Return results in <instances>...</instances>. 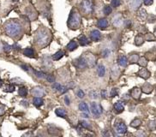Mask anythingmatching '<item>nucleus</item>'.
<instances>
[{
	"label": "nucleus",
	"mask_w": 156,
	"mask_h": 137,
	"mask_svg": "<svg viewBox=\"0 0 156 137\" xmlns=\"http://www.w3.org/2000/svg\"><path fill=\"white\" fill-rule=\"evenodd\" d=\"M21 25L16 20H10L4 24V31L8 36L16 39L21 34Z\"/></svg>",
	"instance_id": "f257e3e1"
},
{
	"label": "nucleus",
	"mask_w": 156,
	"mask_h": 137,
	"mask_svg": "<svg viewBox=\"0 0 156 137\" xmlns=\"http://www.w3.org/2000/svg\"><path fill=\"white\" fill-rule=\"evenodd\" d=\"M51 40V34L45 27H40L35 34L34 36V41L36 42L38 45L45 47L49 44Z\"/></svg>",
	"instance_id": "f03ea898"
},
{
	"label": "nucleus",
	"mask_w": 156,
	"mask_h": 137,
	"mask_svg": "<svg viewBox=\"0 0 156 137\" xmlns=\"http://www.w3.org/2000/svg\"><path fill=\"white\" fill-rule=\"evenodd\" d=\"M81 25V16L77 11L72 10L70 14L69 20H68V27L70 29H77Z\"/></svg>",
	"instance_id": "7ed1b4c3"
},
{
	"label": "nucleus",
	"mask_w": 156,
	"mask_h": 137,
	"mask_svg": "<svg viewBox=\"0 0 156 137\" xmlns=\"http://www.w3.org/2000/svg\"><path fill=\"white\" fill-rule=\"evenodd\" d=\"M90 110H91L92 114L94 115V117H100L103 112V108L101 106L100 104L97 102H92L91 105H90Z\"/></svg>",
	"instance_id": "20e7f679"
},
{
	"label": "nucleus",
	"mask_w": 156,
	"mask_h": 137,
	"mask_svg": "<svg viewBox=\"0 0 156 137\" xmlns=\"http://www.w3.org/2000/svg\"><path fill=\"white\" fill-rule=\"evenodd\" d=\"M94 9V4L91 0H83L81 4V11L85 14H90Z\"/></svg>",
	"instance_id": "39448f33"
},
{
	"label": "nucleus",
	"mask_w": 156,
	"mask_h": 137,
	"mask_svg": "<svg viewBox=\"0 0 156 137\" xmlns=\"http://www.w3.org/2000/svg\"><path fill=\"white\" fill-rule=\"evenodd\" d=\"M74 65H75V67H76L77 68H80V70H83V68H86L87 67H88L85 57L83 56L75 60V61H74Z\"/></svg>",
	"instance_id": "423d86ee"
},
{
	"label": "nucleus",
	"mask_w": 156,
	"mask_h": 137,
	"mask_svg": "<svg viewBox=\"0 0 156 137\" xmlns=\"http://www.w3.org/2000/svg\"><path fill=\"white\" fill-rule=\"evenodd\" d=\"M83 57H85L88 67H94L96 64V58L92 53H85Z\"/></svg>",
	"instance_id": "0eeeda50"
},
{
	"label": "nucleus",
	"mask_w": 156,
	"mask_h": 137,
	"mask_svg": "<svg viewBox=\"0 0 156 137\" xmlns=\"http://www.w3.org/2000/svg\"><path fill=\"white\" fill-rule=\"evenodd\" d=\"M31 93H32V95L34 96V97H40V98H42L43 96H45L46 94L45 90H44V88L41 87H34V88L32 89Z\"/></svg>",
	"instance_id": "6e6552de"
},
{
	"label": "nucleus",
	"mask_w": 156,
	"mask_h": 137,
	"mask_svg": "<svg viewBox=\"0 0 156 137\" xmlns=\"http://www.w3.org/2000/svg\"><path fill=\"white\" fill-rule=\"evenodd\" d=\"M115 130H116L117 133L123 135V134H125L127 132V126L124 123H118L115 126Z\"/></svg>",
	"instance_id": "1a4fd4ad"
},
{
	"label": "nucleus",
	"mask_w": 156,
	"mask_h": 137,
	"mask_svg": "<svg viewBox=\"0 0 156 137\" xmlns=\"http://www.w3.org/2000/svg\"><path fill=\"white\" fill-rule=\"evenodd\" d=\"M101 38V34L99 30L94 29L90 32V39L93 41H99Z\"/></svg>",
	"instance_id": "9d476101"
},
{
	"label": "nucleus",
	"mask_w": 156,
	"mask_h": 137,
	"mask_svg": "<svg viewBox=\"0 0 156 137\" xmlns=\"http://www.w3.org/2000/svg\"><path fill=\"white\" fill-rule=\"evenodd\" d=\"M129 4H130V7L131 10H137L139 7L141 6L142 4V0H130V3H129Z\"/></svg>",
	"instance_id": "9b49d317"
},
{
	"label": "nucleus",
	"mask_w": 156,
	"mask_h": 137,
	"mask_svg": "<svg viewBox=\"0 0 156 137\" xmlns=\"http://www.w3.org/2000/svg\"><path fill=\"white\" fill-rule=\"evenodd\" d=\"M113 108L117 113H121V112L124 110V104H123L122 101H117V102L114 104Z\"/></svg>",
	"instance_id": "f8f14e48"
},
{
	"label": "nucleus",
	"mask_w": 156,
	"mask_h": 137,
	"mask_svg": "<svg viewBox=\"0 0 156 137\" xmlns=\"http://www.w3.org/2000/svg\"><path fill=\"white\" fill-rule=\"evenodd\" d=\"M141 94H142V90L140 88H138V87H135V88H133L132 91H131V96H132L135 100L140 98Z\"/></svg>",
	"instance_id": "ddd939ff"
},
{
	"label": "nucleus",
	"mask_w": 156,
	"mask_h": 137,
	"mask_svg": "<svg viewBox=\"0 0 156 137\" xmlns=\"http://www.w3.org/2000/svg\"><path fill=\"white\" fill-rule=\"evenodd\" d=\"M137 75L143 79H147L150 76V73L148 72V70H146V68H142L141 70H139Z\"/></svg>",
	"instance_id": "4468645a"
},
{
	"label": "nucleus",
	"mask_w": 156,
	"mask_h": 137,
	"mask_svg": "<svg viewBox=\"0 0 156 137\" xmlns=\"http://www.w3.org/2000/svg\"><path fill=\"white\" fill-rule=\"evenodd\" d=\"M97 26L99 27L100 29H105L108 26V21L106 19H100L97 22Z\"/></svg>",
	"instance_id": "2eb2a0df"
},
{
	"label": "nucleus",
	"mask_w": 156,
	"mask_h": 137,
	"mask_svg": "<svg viewBox=\"0 0 156 137\" xmlns=\"http://www.w3.org/2000/svg\"><path fill=\"white\" fill-rule=\"evenodd\" d=\"M142 91L145 93V94H150V93H152L153 91V87L151 84L149 83H145L143 86L142 87Z\"/></svg>",
	"instance_id": "dca6fc26"
},
{
	"label": "nucleus",
	"mask_w": 156,
	"mask_h": 137,
	"mask_svg": "<svg viewBox=\"0 0 156 137\" xmlns=\"http://www.w3.org/2000/svg\"><path fill=\"white\" fill-rule=\"evenodd\" d=\"M97 74L100 77H103L105 76V74H106V68L104 66L103 64H99L97 67Z\"/></svg>",
	"instance_id": "f3484780"
},
{
	"label": "nucleus",
	"mask_w": 156,
	"mask_h": 137,
	"mask_svg": "<svg viewBox=\"0 0 156 137\" xmlns=\"http://www.w3.org/2000/svg\"><path fill=\"white\" fill-rule=\"evenodd\" d=\"M113 25L115 27H120L123 23H124V21H123L121 16H116L113 18Z\"/></svg>",
	"instance_id": "a211bd4d"
},
{
	"label": "nucleus",
	"mask_w": 156,
	"mask_h": 137,
	"mask_svg": "<svg viewBox=\"0 0 156 137\" xmlns=\"http://www.w3.org/2000/svg\"><path fill=\"white\" fill-rule=\"evenodd\" d=\"M77 46H78L77 43H76L75 40H71L70 42L67 45L66 48H67V50H69L70 51H72L74 50H76V49L77 48Z\"/></svg>",
	"instance_id": "6ab92c4d"
},
{
	"label": "nucleus",
	"mask_w": 156,
	"mask_h": 137,
	"mask_svg": "<svg viewBox=\"0 0 156 137\" xmlns=\"http://www.w3.org/2000/svg\"><path fill=\"white\" fill-rule=\"evenodd\" d=\"M23 54L25 55L26 57H34V49L32 48H26L25 50L23 51Z\"/></svg>",
	"instance_id": "aec40b11"
},
{
	"label": "nucleus",
	"mask_w": 156,
	"mask_h": 137,
	"mask_svg": "<svg viewBox=\"0 0 156 137\" xmlns=\"http://www.w3.org/2000/svg\"><path fill=\"white\" fill-rule=\"evenodd\" d=\"M118 64L122 67H126L128 64V59L125 56H121L118 58Z\"/></svg>",
	"instance_id": "412c9836"
},
{
	"label": "nucleus",
	"mask_w": 156,
	"mask_h": 137,
	"mask_svg": "<svg viewBox=\"0 0 156 137\" xmlns=\"http://www.w3.org/2000/svg\"><path fill=\"white\" fill-rule=\"evenodd\" d=\"M89 40L87 39L86 36H84V35H81V36L79 38V43H80V45L81 46H85L87 45H88L89 44Z\"/></svg>",
	"instance_id": "4be33fe9"
},
{
	"label": "nucleus",
	"mask_w": 156,
	"mask_h": 137,
	"mask_svg": "<svg viewBox=\"0 0 156 137\" xmlns=\"http://www.w3.org/2000/svg\"><path fill=\"white\" fill-rule=\"evenodd\" d=\"M33 103L34 105L36 106V107H40L44 104V100H42V98L40 97H34V100H33Z\"/></svg>",
	"instance_id": "5701e85b"
},
{
	"label": "nucleus",
	"mask_w": 156,
	"mask_h": 137,
	"mask_svg": "<svg viewBox=\"0 0 156 137\" xmlns=\"http://www.w3.org/2000/svg\"><path fill=\"white\" fill-rule=\"evenodd\" d=\"M55 113H56L57 116L59 117H66V111H65V110L63 109V108L56 109Z\"/></svg>",
	"instance_id": "b1692460"
},
{
	"label": "nucleus",
	"mask_w": 156,
	"mask_h": 137,
	"mask_svg": "<svg viewBox=\"0 0 156 137\" xmlns=\"http://www.w3.org/2000/svg\"><path fill=\"white\" fill-rule=\"evenodd\" d=\"M64 56V51H57V52L53 56V59L54 60V61H57V60L61 59Z\"/></svg>",
	"instance_id": "393cba45"
},
{
	"label": "nucleus",
	"mask_w": 156,
	"mask_h": 137,
	"mask_svg": "<svg viewBox=\"0 0 156 137\" xmlns=\"http://www.w3.org/2000/svg\"><path fill=\"white\" fill-rule=\"evenodd\" d=\"M79 110L81 111H83V112H88L89 110H88V105H87V103L85 102H81L79 104Z\"/></svg>",
	"instance_id": "a878e982"
},
{
	"label": "nucleus",
	"mask_w": 156,
	"mask_h": 137,
	"mask_svg": "<svg viewBox=\"0 0 156 137\" xmlns=\"http://www.w3.org/2000/svg\"><path fill=\"white\" fill-rule=\"evenodd\" d=\"M18 94H19V95L21 96V97L24 98V97H26L27 94H28V90H27L26 87H21L20 88H19V90H18Z\"/></svg>",
	"instance_id": "bb28decb"
},
{
	"label": "nucleus",
	"mask_w": 156,
	"mask_h": 137,
	"mask_svg": "<svg viewBox=\"0 0 156 137\" xmlns=\"http://www.w3.org/2000/svg\"><path fill=\"white\" fill-rule=\"evenodd\" d=\"M119 73H120V71H119V70H117V68L116 66H114L113 68H112V76H113V79H116L118 77Z\"/></svg>",
	"instance_id": "cd10ccee"
},
{
	"label": "nucleus",
	"mask_w": 156,
	"mask_h": 137,
	"mask_svg": "<svg viewBox=\"0 0 156 137\" xmlns=\"http://www.w3.org/2000/svg\"><path fill=\"white\" fill-rule=\"evenodd\" d=\"M137 63L139 64V65H140V66L145 67V66H147V60L144 57H140V58L138 59Z\"/></svg>",
	"instance_id": "c85d7f7f"
},
{
	"label": "nucleus",
	"mask_w": 156,
	"mask_h": 137,
	"mask_svg": "<svg viewBox=\"0 0 156 137\" xmlns=\"http://www.w3.org/2000/svg\"><path fill=\"white\" fill-rule=\"evenodd\" d=\"M21 68H23V70H25V71H27V72H28V73H30V74H34V71L35 70H34L33 68L29 66V65H27V64H23V65H21Z\"/></svg>",
	"instance_id": "c756f323"
},
{
	"label": "nucleus",
	"mask_w": 156,
	"mask_h": 137,
	"mask_svg": "<svg viewBox=\"0 0 156 137\" xmlns=\"http://www.w3.org/2000/svg\"><path fill=\"white\" fill-rule=\"evenodd\" d=\"M144 42V40H143V37L141 36V35H138V36L136 37V40H135V43L136 45H142Z\"/></svg>",
	"instance_id": "7c9ffc66"
},
{
	"label": "nucleus",
	"mask_w": 156,
	"mask_h": 137,
	"mask_svg": "<svg viewBox=\"0 0 156 137\" xmlns=\"http://www.w3.org/2000/svg\"><path fill=\"white\" fill-rule=\"evenodd\" d=\"M42 64H43L44 66L46 67V68H49V67H51V62L50 61V59H49V57H44Z\"/></svg>",
	"instance_id": "2f4dec72"
},
{
	"label": "nucleus",
	"mask_w": 156,
	"mask_h": 137,
	"mask_svg": "<svg viewBox=\"0 0 156 137\" xmlns=\"http://www.w3.org/2000/svg\"><path fill=\"white\" fill-rule=\"evenodd\" d=\"M139 59V56L137 54H132L130 55V63H131V64H135V63H137Z\"/></svg>",
	"instance_id": "473e14b6"
},
{
	"label": "nucleus",
	"mask_w": 156,
	"mask_h": 137,
	"mask_svg": "<svg viewBox=\"0 0 156 137\" xmlns=\"http://www.w3.org/2000/svg\"><path fill=\"white\" fill-rule=\"evenodd\" d=\"M141 123H142V121L140 119H135V120H133V121L131 122L130 126H131V127H133V128H138L139 126L141 125Z\"/></svg>",
	"instance_id": "72a5a7b5"
},
{
	"label": "nucleus",
	"mask_w": 156,
	"mask_h": 137,
	"mask_svg": "<svg viewBox=\"0 0 156 137\" xmlns=\"http://www.w3.org/2000/svg\"><path fill=\"white\" fill-rule=\"evenodd\" d=\"M15 89H16V87H15L14 85L10 84V85H7V86L5 87L4 91V92H8V93H12V92L15 91Z\"/></svg>",
	"instance_id": "f704fd0d"
},
{
	"label": "nucleus",
	"mask_w": 156,
	"mask_h": 137,
	"mask_svg": "<svg viewBox=\"0 0 156 137\" xmlns=\"http://www.w3.org/2000/svg\"><path fill=\"white\" fill-rule=\"evenodd\" d=\"M111 53H112V52H111V50H110V49L106 48L105 50L102 51L101 55H102V57H104V58H107V57L111 55Z\"/></svg>",
	"instance_id": "c9c22d12"
},
{
	"label": "nucleus",
	"mask_w": 156,
	"mask_h": 137,
	"mask_svg": "<svg viewBox=\"0 0 156 137\" xmlns=\"http://www.w3.org/2000/svg\"><path fill=\"white\" fill-rule=\"evenodd\" d=\"M80 124H81V126L83 128H87V130H91V125H90V123H87V122H86V121H81V122H80Z\"/></svg>",
	"instance_id": "e433bc0d"
},
{
	"label": "nucleus",
	"mask_w": 156,
	"mask_h": 137,
	"mask_svg": "<svg viewBox=\"0 0 156 137\" xmlns=\"http://www.w3.org/2000/svg\"><path fill=\"white\" fill-rule=\"evenodd\" d=\"M34 75L37 76L38 78H46V75L42 71H34Z\"/></svg>",
	"instance_id": "4c0bfd02"
},
{
	"label": "nucleus",
	"mask_w": 156,
	"mask_h": 137,
	"mask_svg": "<svg viewBox=\"0 0 156 137\" xmlns=\"http://www.w3.org/2000/svg\"><path fill=\"white\" fill-rule=\"evenodd\" d=\"M10 82H11L12 84H15V85H21V84L23 83V81L20 78H14L10 81Z\"/></svg>",
	"instance_id": "58836bf2"
},
{
	"label": "nucleus",
	"mask_w": 156,
	"mask_h": 137,
	"mask_svg": "<svg viewBox=\"0 0 156 137\" xmlns=\"http://www.w3.org/2000/svg\"><path fill=\"white\" fill-rule=\"evenodd\" d=\"M112 7L111 6H105L103 9V12L106 16H109L112 13Z\"/></svg>",
	"instance_id": "ea45409f"
},
{
	"label": "nucleus",
	"mask_w": 156,
	"mask_h": 137,
	"mask_svg": "<svg viewBox=\"0 0 156 137\" xmlns=\"http://www.w3.org/2000/svg\"><path fill=\"white\" fill-rule=\"evenodd\" d=\"M120 4H121V0H112L111 2L112 7H114V8L118 7Z\"/></svg>",
	"instance_id": "a19ab883"
},
{
	"label": "nucleus",
	"mask_w": 156,
	"mask_h": 137,
	"mask_svg": "<svg viewBox=\"0 0 156 137\" xmlns=\"http://www.w3.org/2000/svg\"><path fill=\"white\" fill-rule=\"evenodd\" d=\"M62 87H63L62 85L60 83H57H57L55 82V83L53 85V88L54 90H56V91H59L60 92V91H61V89H62Z\"/></svg>",
	"instance_id": "79ce46f5"
},
{
	"label": "nucleus",
	"mask_w": 156,
	"mask_h": 137,
	"mask_svg": "<svg viewBox=\"0 0 156 137\" xmlns=\"http://www.w3.org/2000/svg\"><path fill=\"white\" fill-rule=\"evenodd\" d=\"M12 49V46L8 45L7 43H4V51H5V52H10V51H11Z\"/></svg>",
	"instance_id": "37998d69"
},
{
	"label": "nucleus",
	"mask_w": 156,
	"mask_h": 137,
	"mask_svg": "<svg viewBox=\"0 0 156 137\" xmlns=\"http://www.w3.org/2000/svg\"><path fill=\"white\" fill-rule=\"evenodd\" d=\"M46 80H47L50 83H54L55 82V77H54L53 75H46Z\"/></svg>",
	"instance_id": "c03bdc74"
},
{
	"label": "nucleus",
	"mask_w": 156,
	"mask_h": 137,
	"mask_svg": "<svg viewBox=\"0 0 156 137\" xmlns=\"http://www.w3.org/2000/svg\"><path fill=\"white\" fill-rule=\"evenodd\" d=\"M118 94V89L117 88H113L111 90V93H110V95L111 97H115Z\"/></svg>",
	"instance_id": "a18cd8bd"
},
{
	"label": "nucleus",
	"mask_w": 156,
	"mask_h": 137,
	"mask_svg": "<svg viewBox=\"0 0 156 137\" xmlns=\"http://www.w3.org/2000/svg\"><path fill=\"white\" fill-rule=\"evenodd\" d=\"M89 97L91 98H98V93L97 91H92L89 93Z\"/></svg>",
	"instance_id": "49530a36"
},
{
	"label": "nucleus",
	"mask_w": 156,
	"mask_h": 137,
	"mask_svg": "<svg viewBox=\"0 0 156 137\" xmlns=\"http://www.w3.org/2000/svg\"><path fill=\"white\" fill-rule=\"evenodd\" d=\"M147 126H148L149 130H154L156 128V123L154 122H150L148 124H147Z\"/></svg>",
	"instance_id": "de8ad7c7"
},
{
	"label": "nucleus",
	"mask_w": 156,
	"mask_h": 137,
	"mask_svg": "<svg viewBox=\"0 0 156 137\" xmlns=\"http://www.w3.org/2000/svg\"><path fill=\"white\" fill-rule=\"evenodd\" d=\"M76 94H77L78 98H84V96H85V94H84V92L83 91V90H81V89L78 90L77 93H76Z\"/></svg>",
	"instance_id": "09e8293b"
},
{
	"label": "nucleus",
	"mask_w": 156,
	"mask_h": 137,
	"mask_svg": "<svg viewBox=\"0 0 156 137\" xmlns=\"http://www.w3.org/2000/svg\"><path fill=\"white\" fill-rule=\"evenodd\" d=\"M5 111H6V108H5V106L4 105H2V104H0V116L4 115Z\"/></svg>",
	"instance_id": "8fccbe9b"
},
{
	"label": "nucleus",
	"mask_w": 156,
	"mask_h": 137,
	"mask_svg": "<svg viewBox=\"0 0 156 137\" xmlns=\"http://www.w3.org/2000/svg\"><path fill=\"white\" fill-rule=\"evenodd\" d=\"M146 40L147 41H152V40H155V37L153 36L151 34H147V36H146Z\"/></svg>",
	"instance_id": "3c124183"
},
{
	"label": "nucleus",
	"mask_w": 156,
	"mask_h": 137,
	"mask_svg": "<svg viewBox=\"0 0 156 137\" xmlns=\"http://www.w3.org/2000/svg\"><path fill=\"white\" fill-rule=\"evenodd\" d=\"M100 95H101V97H102V98H106V97H107V91H106V90H102L101 93H100Z\"/></svg>",
	"instance_id": "603ef678"
},
{
	"label": "nucleus",
	"mask_w": 156,
	"mask_h": 137,
	"mask_svg": "<svg viewBox=\"0 0 156 137\" xmlns=\"http://www.w3.org/2000/svg\"><path fill=\"white\" fill-rule=\"evenodd\" d=\"M144 2V4L148 6V5H151L153 4V0H143Z\"/></svg>",
	"instance_id": "864d4df0"
},
{
	"label": "nucleus",
	"mask_w": 156,
	"mask_h": 137,
	"mask_svg": "<svg viewBox=\"0 0 156 137\" xmlns=\"http://www.w3.org/2000/svg\"><path fill=\"white\" fill-rule=\"evenodd\" d=\"M64 102H65V104H66L67 105H70V98H69V97L66 95V96H64Z\"/></svg>",
	"instance_id": "5fc2aeb1"
},
{
	"label": "nucleus",
	"mask_w": 156,
	"mask_h": 137,
	"mask_svg": "<svg viewBox=\"0 0 156 137\" xmlns=\"http://www.w3.org/2000/svg\"><path fill=\"white\" fill-rule=\"evenodd\" d=\"M68 91V87H64V86H63V87H62V89H61V92L62 94H64V93H66Z\"/></svg>",
	"instance_id": "6e6d98bb"
},
{
	"label": "nucleus",
	"mask_w": 156,
	"mask_h": 137,
	"mask_svg": "<svg viewBox=\"0 0 156 137\" xmlns=\"http://www.w3.org/2000/svg\"><path fill=\"white\" fill-rule=\"evenodd\" d=\"M4 51V43L3 42H0V52Z\"/></svg>",
	"instance_id": "4d7b16f0"
},
{
	"label": "nucleus",
	"mask_w": 156,
	"mask_h": 137,
	"mask_svg": "<svg viewBox=\"0 0 156 137\" xmlns=\"http://www.w3.org/2000/svg\"><path fill=\"white\" fill-rule=\"evenodd\" d=\"M81 117H84V118H88V114H87V112H83V114L81 115Z\"/></svg>",
	"instance_id": "13d9d810"
},
{
	"label": "nucleus",
	"mask_w": 156,
	"mask_h": 137,
	"mask_svg": "<svg viewBox=\"0 0 156 137\" xmlns=\"http://www.w3.org/2000/svg\"><path fill=\"white\" fill-rule=\"evenodd\" d=\"M21 105H25V106H28V104H26L27 103V101H25V100H23V101H21Z\"/></svg>",
	"instance_id": "bf43d9fd"
},
{
	"label": "nucleus",
	"mask_w": 156,
	"mask_h": 137,
	"mask_svg": "<svg viewBox=\"0 0 156 137\" xmlns=\"http://www.w3.org/2000/svg\"><path fill=\"white\" fill-rule=\"evenodd\" d=\"M2 85H3V81H2L1 80H0V87H2Z\"/></svg>",
	"instance_id": "052dcab7"
},
{
	"label": "nucleus",
	"mask_w": 156,
	"mask_h": 137,
	"mask_svg": "<svg viewBox=\"0 0 156 137\" xmlns=\"http://www.w3.org/2000/svg\"><path fill=\"white\" fill-rule=\"evenodd\" d=\"M13 1H18V0H13Z\"/></svg>",
	"instance_id": "680f3d73"
}]
</instances>
